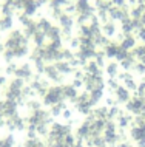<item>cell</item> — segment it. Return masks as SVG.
<instances>
[{
  "label": "cell",
  "mask_w": 145,
  "mask_h": 147,
  "mask_svg": "<svg viewBox=\"0 0 145 147\" xmlns=\"http://www.w3.org/2000/svg\"><path fill=\"white\" fill-rule=\"evenodd\" d=\"M19 22H20L22 25H23V28H26V26H28L33 20L29 19V16H26V14H20V17H19Z\"/></svg>",
  "instance_id": "f35d334b"
},
{
  "label": "cell",
  "mask_w": 145,
  "mask_h": 147,
  "mask_svg": "<svg viewBox=\"0 0 145 147\" xmlns=\"http://www.w3.org/2000/svg\"><path fill=\"white\" fill-rule=\"evenodd\" d=\"M45 40H46V34L42 33V31H37V33L33 36V42H34V45H36V48H43L46 45Z\"/></svg>",
  "instance_id": "ffe728a7"
},
{
  "label": "cell",
  "mask_w": 145,
  "mask_h": 147,
  "mask_svg": "<svg viewBox=\"0 0 145 147\" xmlns=\"http://www.w3.org/2000/svg\"><path fill=\"white\" fill-rule=\"evenodd\" d=\"M54 65H56V68L59 70V73L63 74V76H68V74L74 73V68L71 67V63L66 62V61H57V62H54Z\"/></svg>",
  "instance_id": "7c38bea8"
},
{
  "label": "cell",
  "mask_w": 145,
  "mask_h": 147,
  "mask_svg": "<svg viewBox=\"0 0 145 147\" xmlns=\"http://www.w3.org/2000/svg\"><path fill=\"white\" fill-rule=\"evenodd\" d=\"M136 3H138V0H128V5L131 6H136Z\"/></svg>",
  "instance_id": "bcb514c9"
},
{
  "label": "cell",
  "mask_w": 145,
  "mask_h": 147,
  "mask_svg": "<svg viewBox=\"0 0 145 147\" xmlns=\"http://www.w3.org/2000/svg\"><path fill=\"white\" fill-rule=\"evenodd\" d=\"M122 85H124L128 91H136V90H138V82L134 81V78H131V79H128V81L122 82Z\"/></svg>",
  "instance_id": "4dcf8cb0"
},
{
  "label": "cell",
  "mask_w": 145,
  "mask_h": 147,
  "mask_svg": "<svg viewBox=\"0 0 145 147\" xmlns=\"http://www.w3.org/2000/svg\"><path fill=\"white\" fill-rule=\"evenodd\" d=\"M17 102L14 101H9V99H0V113L3 115V118L8 119L11 116H14V115H17Z\"/></svg>",
  "instance_id": "277c9868"
},
{
  "label": "cell",
  "mask_w": 145,
  "mask_h": 147,
  "mask_svg": "<svg viewBox=\"0 0 145 147\" xmlns=\"http://www.w3.org/2000/svg\"><path fill=\"white\" fill-rule=\"evenodd\" d=\"M119 45L122 47L124 50L131 51V50L136 47V37H133V36H125V37H124V40L120 42Z\"/></svg>",
  "instance_id": "44dd1931"
},
{
  "label": "cell",
  "mask_w": 145,
  "mask_h": 147,
  "mask_svg": "<svg viewBox=\"0 0 145 147\" xmlns=\"http://www.w3.org/2000/svg\"><path fill=\"white\" fill-rule=\"evenodd\" d=\"M46 39L49 42H54V40H60L62 39V30L57 28V26H51L46 33Z\"/></svg>",
  "instance_id": "ac0fdd59"
},
{
  "label": "cell",
  "mask_w": 145,
  "mask_h": 147,
  "mask_svg": "<svg viewBox=\"0 0 145 147\" xmlns=\"http://www.w3.org/2000/svg\"><path fill=\"white\" fill-rule=\"evenodd\" d=\"M90 6H91V5H90V0H77V2H76L77 13H85Z\"/></svg>",
  "instance_id": "f546056e"
},
{
  "label": "cell",
  "mask_w": 145,
  "mask_h": 147,
  "mask_svg": "<svg viewBox=\"0 0 145 147\" xmlns=\"http://www.w3.org/2000/svg\"><path fill=\"white\" fill-rule=\"evenodd\" d=\"M0 147H15L14 135L8 133V135H5V136L0 138Z\"/></svg>",
  "instance_id": "603a6c76"
},
{
  "label": "cell",
  "mask_w": 145,
  "mask_h": 147,
  "mask_svg": "<svg viewBox=\"0 0 145 147\" xmlns=\"http://www.w3.org/2000/svg\"><path fill=\"white\" fill-rule=\"evenodd\" d=\"M93 116L96 119H104V121H107L108 119V107L104 105V107H96V109H93Z\"/></svg>",
  "instance_id": "d6986e66"
},
{
  "label": "cell",
  "mask_w": 145,
  "mask_h": 147,
  "mask_svg": "<svg viewBox=\"0 0 145 147\" xmlns=\"http://www.w3.org/2000/svg\"><path fill=\"white\" fill-rule=\"evenodd\" d=\"M144 127H145V124H144Z\"/></svg>",
  "instance_id": "681fc988"
},
{
  "label": "cell",
  "mask_w": 145,
  "mask_h": 147,
  "mask_svg": "<svg viewBox=\"0 0 145 147\" xmlns=\"http://www.w3.org/2000/svg\"><path fill=\"white\" fill-rule=\"evenodd\" d=\"M128 135H130V138L134 142H139L145 140V127H140V125H131L130 132H128Z\"/></svg>",
  "instance_id": "30bf717a"
},
{
  "label": "cell",
  "mask_w": 145,
  "mask_h": 147,
  "mask_svg": "<svg viewBox=\"0 0 145 147\" xmlns=\"http://www.w3.org/2000/svg\"><path fill=\"white\" fill-rule=\"evenodd\" d=\"M36 25H37V31H42V33H48V30L51 28V23L48 19H45V17H42V19H39V20L36 22Z\"/></svg>",
  "instance_id": "484cf974"
},
{
  "label": "cell",
  "mask_w": 145,
  "mask_h": 147,
  "mask_svg": "<svg viewBox=\"0 0 145 147\" xmlns=\"http://www.w3.org/2000/svg\"><path fill=\"white\" fill-rule=\"evenodd\" d=\"M25 107L29 110V113H31V112H36V110L42 109V102H39L37 99H34V98H33V99H28V101H26Z\"/></svg>",
  "instance_id": "83f0119b"
},
{
  "label": "cell",
  "mask_w": 145,
  "mask_h": 147,
  "mask_svg": "<svg viewBox=\"0 0 145 147\" xmlns=\"http://www.w3.org/2000/svg\"><path fill=\"white\" fill-rule=\"evenodd\" d=\"M84 73H87V74H91V76H102V68L94 61H88L87 62V65L84 67Z\"/></svg>",
  "instance_id": "8fae6325"
},
{
  "label": "cell",
  "mask_w": 145,
  "mask_h": 147,
  "mask_svg": "<svg viewBox=\"0 0 145 147\" xmlns=\"http://www.w3.org/2000/svg\"><path fill=\"white\" fill-rule=\"evenodd\" d=\"M80 48V39L79 37H71L69 40V50H79Z\"/></svg>",
  "instance_id": "8d00e7d4"
},
{
  "label": "cell",
  "mask_w": 145,
  "mask_h": 147,
  "mask_svg": "<svg viewBox=\"0 0 145 147\" xmlns=\"http://www.w3.org/2000/svg\"><path fill=\"white\" fill-rule=\"evenodd\" d=\"M0 73H2V70H0ZM0 76H2V74H0Z\"/></svg>",
  "instance_id": "c3c4849f"
},
{
  "label": "cell",
  "mask_w": 145,
  "mask_h": 147,
  "mask_svg": "<svg viewBox=\"0 0 145 147\" xmlns=\"http://www.w3.org/2000/svg\"><path fill=\"white\" fill-rule=\"evenodd\" d=\"M111 3H113L114 6H117V8H122L127 2H125V0H111Z\"/></svg>",
  "instance_id": "b9f144b4"
},
{
  "label": "cell",
  "mask_w": 145,
  "mask_h": 147,
  "mask_svg": "<svg viewBox=\"0 0 145 147\" xmlns=\"http://www.w3.org/2000/svg\"><path fill=\"white\" fill-rule=\"evenodd\" d=\"M117 51H119V42H110L108 45L104 48L105 57H108V59H113V57H116Z\"/></svg>",
  "instance_id": "5bb4252c"
},
{
  "label": "cell",
  "mask_w": 145,
  "mask_h": 147,
  "mask_svg": "<svg viewBox=\"0 0 145 147\" xmlns=\"http://www.w3.org/2000/svg\"><path fill=\"white\" fill-rule=\"evenodd\" d=\"M22 147H46V144L42 140H39V138H33V140L26 138L25 142L22 144Z\"/></svg>",
  "instance_id": "d4e9b609"
},
{
  "label": "cell",
  "mask_w": 145,
  "mask_h": 147,
  "mask_svg": "<svg viewBox=\"0 0 145 147\" xmlns=\"http://www.w3.org/2000/svg\"><path fill=\"white\" fill-rule=\"evenodd\" d=\"M62 101H65L63 93H62V85H49L46 94L42 98V104L45 107H53Z\"/></svg>",
  "instance_id": "6da1fadb"
},
{
  "label": "cell",
  "mask_w": 145,
  "mask_h": 147,
  "mask_svg": "<svg viewBox=\"0 0 145 147\" xmlns=\"http://www.w3.org/2000/svg\"><path fill=\"white\" fill-rule=\"evenodd\" d=\"M133 124V115L131 113H124V112H120V115L116 118V125H117V129H127L128 125H131Z\"/></svg>",
  "instance_id": "9c48e42d"
},
{
  "label": "cell",
  "mask_w": 145,
  "mask_h": 147,
  "mask_svg": "<svg viewBox=\"0 0 145 147\" xmlns=\"http://www.w3.org/2000/svg\"><path fill=\"white\" fill-rule=\"evenodd\" d=\"M3 59H5L6 63H11L15 59L14 57V51L13 50H5V51H3Z\"/></svg>",
  "instance_id": "e575fe53"
},
{
  "label": "cell",
  "mask_w": 145,
  "mask_h": 147,
  "mask_svg": "<svg viewBox=\"0 0 145 147\" xmlns=\"http://www.w3.org/2000/svg\"><path fill=\"white\" fill-rule=\"evenodd\" d=\"M65 109H68V105H66L65 101H62V102H59V104H56V105L49 107V115L53 118H57V116H60Z\"/></svg>",
  "instance_id": "e0dca14e"
},
{
  "label": "cell",
  "mask_w": 145,
  "mask_h": 147,
  "mask_svg": "<svg viewBox=\"0 0 145 147\" xmlns=\"http://www.w3.org/2000/svg\"><path fill=\"white\" fill-rule=\"evenodd\" d=\"M60 116L63 118L65 121H68V122H69V121L73 119V110H71V109H65L63 112H62V115H60Z\"/></svg>",
  "instance_id": "ab89813d"
},
{
  "label": "cell",
  "mask_w": 145,
  "mask_h": 147,
  "mask_svg": "<svg viewBox=\"0 0 145 147\" xmlns=\"http://www.w3.org/2000/svg\"><path fill=\"white\" fill-rule=\"evenodd\" d=\"M62 93H63L65 101H69L71 104H74V101L79 96V90H76L71 84H62Z\"/></svg>",
  "instance_id": "52a82bcc"
},
{
  "label": "cell",
  "mask_w": 145,
  "mask_h": 147,
  "mask_svg": "<svg viewBox=\"0 0 145 147\" xmlns=\"http://www.w3.org/2000/svg\"><path fill=\"white\" fill-rule=\"evenodd\" d=\"M79 37L93 39V31H91V28H90V25H80V30H79Z\"/></svg>",
  "instance_id": "f1b7e54d"
},
{
  "label": "cell",
  "mask_w": 145,
  "mask_h": 147,
  "mask_svg": "<svg viewBox=\"0 0 145 147\" xmlns=\"http://www.w3.org/2000/svg\"><path fill=\"white\" fill-rule=\"evenodd\" d=\"M69 0H49V8L54 9V8H63Z\"/></svg>",
  "instance_id": "1f68e13d"
},
{
  "label": "cell",
  "mask_w": 145,
  "mask_h": 147,
  "mask_svg": "<svg viewBox=\"0 0 145 147\" xmlns=\"http://www.w3.org/2000/svg\"><path fill=\"white\" fill-rule=\"evenodd\" d=\"M128 54H130V51H127V50H124L122 47L119 45V51H117V54H116V61L117 62H120V61H124L125 57H128Z\"/></svg>",
  "instance_id": "d6a6232c"
},
{
  "label": "cell",
  "mask_w": 145,
  "mask_h": 147,
  "mask_svg": "<svg viewBox=\"0 0 145 147\" xmlns=\"http://www.w3.org/2000/svg\"><path fill=\"white\" fill-rule=\"evenodd\" d=\"M29 54V47L28 45H20L14 50V57L15 59H23Z\"/></svg>",
  "instance_id": "cb8c5ba5"
},
{
  "label": "cell",
  "mask_w": 145,
  "mask_h": 147,
  "mask_svg": "<svg viewBox=\"0 0 145 147\" xmlns=\"http://www.w3.org/2000/svg\"><path fill=\"white\" fill-rule=\"evenodd\" d=\"M140 40H142V42H144V45H145V36H144V37H142V39H140Z\"/></svg>",
  "instance_id": "7dc6e473"
},
{
  "label": "cell",
  "mask_w": 145,
  "mask_h": 147,
  "mask_svg": "<svg viewBox=\"0 0 145 147\" xmlns=\"http://www.w3.org/2000/svg\"><path fill=\"white\" fill-rule=\"evenodd\" d=\"M114 98H116L117 104H127L131 98V91H128L124 85H119L114 91Z\"/></svg>",
  "instance_id": "ba28073f"
},
{
  "label": "cell",
  "mask_w": 145,
  "mask_h": 147,
  "mask_svg": "<svg viewBox=\"0 0 145 147\" xmlns=\"http://www.w3.org/2000/svg\"><path fill=\"white\" fill-rule=\"evenodd\" d=\"M71 85H73L76 90H80L82 87H84V81H82V79H74V78H73V82H71Z\"/></svg>",
  "instance_id": "60d3db41"
},
{
  "label": "cell",
  "mask_w": 145,
  "mask_h": 147,
  "mask_svg": "<svg viewBox=\"0 0 145 147\" xmlns=\"http://www.w3.org/2000/svg\"><path fill=\"white\" fill-rule=\"evenodd\" d=\"M116 33H117V31H116V25H114V22H113V20H108L107 23H104V25H102V34L107 36L108 39L113 37Z\"/></svg>",
  "instance_id": "2e32d148"
},
{
  "label": "cell",
  "mask_w": 145,
  "mask_h": 147,
  "mask_svg": "<svg viewBox=\"0 0 145 147\" xmlns=\"http://www.w3.org/2000/svg\"><path fill=\"white\" fill-rule=\"evenodd\" d=\"M39 6L40 5L37 3V0H28V2L23 3L22 11H23V14H26V16H33V14H36Z\"/></svg>",
  "instance_id": "4fadbf2b"
},
{
  "label": "cell",
  "mask_w": 145,
  "mask_h": 147,
  "mask_svg": "<svg viewBox=\"0 0 145 147\" xmlns=\"http://www.w3.org/2000/svg\"><path fill=\"white\" fill-rule=\"evenodd\" d=\"M74 147H88L87 144H85V141H80V140H76V144H74Z\"/></svg>",
  "instance_id": "ee69618b"
},
{
  "label": "cell",
  "mask_w": 145,
  "mask_h": 147,
  "mask_svg": "<svg viewBox=\"0 0 145 147\" xmlns=\"http://www.w3.org/2000/svg\"><path fill=\"white\" fill-rule=\"evenodd\" d=\"M119 62H108L107 65H105V71H107V74L110 78H113V79H116L117 78V74L120 73L119 71Z\"/></svg>",
  "instance_id": "9a60e30c"
},
{
  "label": "cell",
  "mask_w": 145,
  "mask_h": 147,
  "mask_svg": "<svg viewBox=\"0 0 145 147\" xmlns=\"http://www.w3.org/2000/svg\"><path fill=\"white\" fill-rule=\"evenodd\" d=\"M14 78H19L22 79V81H33L34 78V70L33 67H31V63H22V65L17 67V70H15V74Z\"/></svg>",
  "instance_id": "8992f818"
},
{
  "label": "cell",
  "mask_w": 145,
  "mask_h": 147,
  "mask_svg": "<svg viewBox=\"0 0 145 147\" xmlns=\"http://www.w3.org/2000/svg\"><path fill=\"white\" fill-rule=\"evenodd\" d=\"M105 85L108 87L110 88V91H116V88L117 87H119L120 84H119V81H117V79H113V78H110L107 82H105Z\"/></svg>",
  "instance_id": "836d02e7"
},
{
  "label": "cell",
  "mask_w": 145,
  "mask_h": 147,
  "mask_svg": "<svg viewBox=\"0 0 145 147\" xmlns=\"http://www.w3.org/2000/svg\"><path fill=\"white\" fill-rule=\"evenodd\" d=\"M125 110H127L128 113H131V115H145V104H144V101L140 99L139 96H131L130 98V101L125 104Z\"/></svg>",
  "instance_id": "3957f363"
},
{
  "label": "cell",
  "mask_w": 145,
  "mask_h": 147,
  "mask_svg": "<svg viewBox=\"0 0 145 147\" xmlns=\"http://www.w3.org/2000/svg\"><path fill=\"white\" fill-rule=\"evenodd\" d=\"M13 28V17H0V31H8Z\"/></svg>",
  "instance_id": "4316f807"
},
{
  "label": "cell",
  "mask_w": 145,
  "mask_h": 147,
  "mask_svg": "<svg viewBox=\"0 0 145 147\" xmlns=\"http://www.w3.org/2000/svg\"><path fill=\"white\" fill-rule=\"evenodd\" d=\"M43 74L46 76V79L51 82H54V84H62L63 82V74H60L59 73V70L56 68V65L54 63H46V67H45V71H43Z\"/></svg>",
  "instance_id": "5b68a950"
},
{
  "label": "cell",
  "mask_w": 145,
  "mask_h": 147,
  "mask_svg": "<svg viewBox=\"0 0 145 147\" xmlns=\"http://www.w3.org/2000/svg\"><path fill=\"white\" fill-rule=\"evenodd\" d=\"M6 84V78L5 76H0V90L3 88V85Z\"/></svg>",
  "instance_id": "f6af8a7d"
},
{
  "label": "cell",
  "mask_w": 145,
  "mask_h": 147,
  "mask_svg": "<svg viewBox=\"0 0 145 147\" xmlns=\"http://www.w3.org/2000/svg\"><path fill=\"white\" fill-rule=\"evenodd\" d=\"M5 127L9 132H23V130H26V118H23L17 113L6 119Z\"/></svg>",
  "instance_id": "7a4b0ae2"
},
{
  "label": "cell",
  "mask_w": 145,
  "mask_h": 147,
  "mask_svg": "<svg viewBox=\"0 0 145 147\" xmlns=\"http://www.w3.org/2000/svg\"><path fill=\"white\" fill-rule=\"evenodd\" d=\"M116 147H133L128 141H120V142H117V146Z\"/></svg>",
  "instance_id": "7bdbcfd3"
},
{
  "label": "cell",
  "mask_w": 145,
  "mask_h": 147,
  "mask_svg": "<svg viewBox=\"0 0 145 147\" xmlns=\"http://www.w3.org/2000/svg\"><path fill=\"white\" fill-rule=\"evenodd\" d=\"M76 11H77V9H76V3H69V2H68V3L63 6V13L68 14V16H71L73 13H76Z\"/></svg>",
  "instance_id": "d590c367"
},
{
  "label": "cell",
  "mask_w": 145,
  "mask_h": 147,
  "mask_svg": "<svg viewBox=\"0 0 145 147\" xmlns=\"http://www.w3.org/2000/svg\"><path fill=\"white\" fill-rule=\"evenodd\" d=\"M17 63H14V62H11V63H6V68H5V73L6 74H15V70H17Z\"/></svg>",
  "instance_id": "74e56055"
},
{
  "label": "cell",
  "mask_w": 145,
  "mask_h": 147,
  "mask_svg": "<svg viewBox=\"0 0 145 147\" xmlns=\"http://www.w3.org/2000/svg\"><path fill=\"white\" fill-rule=\"evenodd\" d=\"M102 98H104V90H93V91H90V102H91L93 109L99 104V101Z\"/></svg>",
  "instance_id": "7402d4cb"
}]
</instances>
